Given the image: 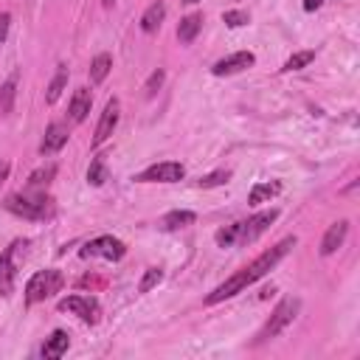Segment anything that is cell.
Returning <instances> with one entry per match:
<instances>
[{
    "label": "cell",
    "instance_id": "6da1fadb",
    "mask_svg": "<svg viewBox=\"0 0 360 360\" xmlns=\"http://www.w3.org/2000/svg\"><path fill=\"white\" fill-rule=\"evenodd\" d=\"M295 248V236H287V239H281L278 245H273L270 250H264V253H259L248 267H242L239 273H233L228 281H222L214 292H208V298H205V304H219V301H225V298H231V295H236V292H242L248 284H253V281H259L262 276H267L290 250Z\"/></svg>",
    "mask_w": 360,
    "mask_h": 360
},
{
    "label": "cell",
    "instance_id": "7a4b0ae2",
    "mask_svg": "<svg viewBox=\"0 0 360 360\" xmlns=\"http://www.w3.org/2000/svg\"><path fill=\"white\" fill-rule=\"evenodd\" d=\"M3 205H6L11 214L25 217V219H48V217H53V211H56L53 200H51L45 191H37V188L8 194Z\"/></svg>",
    "mask_w": 360,
    "mask_h": 360
},
{
    "label": "cell",
    "instance_id": "3957f363",
    "mask_svg": "<svg viewBox=\"0 0 360 360\" xmlns=\"http://www.w3.org/2000/svg\"><path fill=\"white\" fill-rule=\"evenodd\" d=\"M298 309H301V301H298V298H292V295H287L284 301H278V307L270 312L267 323L259 329V335H256V343H264V340H270V338L281 335V332H284V329H287V326L295 321Z\"/></svg>",
    "mask_w": 360,
    "mask_h": 360
},
{
    "label": "cell",
    "instance_id": "277c9868",
    "mask_svg": "<svg viewBox=\"0 0 360 360\" xmlns=\"http://www.w3.org/2000/svg\"><path fill=\"white\" fill-rule=\"evenodd\" d=\"M65 284V276L59 270H37L25 284V304H39L59 292Z\"/></svg>",
    "mask_w": 360,
    "mask_h": 360
},
{
    "label": "cell",
    "instance_id": "5b68a950",
    "mask_svg": "<svg viewBox=\"0 0 360 360\" xmlns=\"http://www.w3.org/2000/svg\"><path fill=\"white\" fill-rule=\"evenodd\" d=\"M124 253H127V245H124L121 239H115V236H96V239H90V242L79 250L82 259L101 256V259H107V262H118Z\"/></svg>",
    "mask_w": 360,
    "mask_h": 360
},
{
    "label": "cell",
    "instance_id": "8992f818",
    "mask_svg": "<svg viewBox=\"0 0 360 360\" xmlns=\"http://www.w3.org/2000/svg\"><path fill=\"white\" fill-rule=\"evenodd\" d=\"M59 309L70 312V315H79L84 323H98V318H101V307L90 295H68V298L59 301Z\"/></svg>",
    "mask_w": 360,
    "mask_h": 360
},
{
    "label": "cell",
    "instance_id": "52a82bcc",
    "mask_svg": "<svg viewBox=\"0 0 360 360\" xmlns=\"http://www.w3.org/2000/svg\"><path fill=\"white\" fill-rule=\"evenodd\" d=\"M183 174H186V169L180 163L163 160V163H155V166L143 169L135 180L138 183H177V180H183Z\"/></svg>",
    "mask_w": 360,
    "mask_h": 360
},
{
    "label": "cell",
    "instance_id": "ba28073f",
    "mask_svg": "<svg viewBox=\"0 0 360 360\" xmlns=\"http://www.w3.org/2000/svg\"><path fill=\"white\" fill-rule=\"evenodd\" d=\"M25 242H11L6 250H3V256H0V295L3 298H8L11 295V290H14V278H17V262H14V256H17V250L22 248Z\"/></svg>",
    "mask_w": 360,
    "mask_h": 360
},
{
    "label": "cell",
    "instance_id": "9c48e42d",
    "mask_svg": "<svg viewBox=\"0 0 360 360\" xmlns=\"http://www.w3.org/2000/svg\"><path fill=\"white\" fill-rule=\"evenodd\" d=\"M276 217H278V211L270 208V211H259V214H253L248 222H242L239 245H248V242H253L259 233H264V231L270 228V222H276Z\"/></svg>",
    "mask_w": 360,
    "mask_h": 360
},
{
    "label": "cell",
    "instance_id": "30bf717a",
    "mask_svg": "<svg viewBox=\"0 0 360 360\" xmlns=\"http://www.w3.org/2000/svg\"><path fill=\"white\" fill-rule=\"evenodd\" d=\"M118 115H121V104H118V98H110L107 107H104V112H101V118H98V124H96L93 146H101V143L112 135V129H115V124H118Z\"/></svg>",
    "mask_w": 360,
    "mask_h": 360
},
{
    "label": "cell",
    "instance_id": "8fae6325",
    "mask_svg": "<svg viewBox=\"0 0 360 360\" xmlns=\"http://www.w3.org/2000/svg\"><path fill=\"white\" fill-rule=\"evenodd\" d=\"M253 62H256V56H253L250 51H236V53H231V56L214 62V65H211V73H214V76H233V73L250 68Z\"/></svg>",
    "mask_w": 360,
    "mask_h": 360
},
{
    "label": "cell",
    "instance_id": "7c38bea8",
    "mask_svg": "<svg viewBox=\"0 0 360 360\" xmlns=\"http://www.w3.org/2000/svg\"><path fill=\"white\" fill-rule=\"evenodd\" d=\"M68 138H70L68 124L53 121V124H48V129H45V138H42V143H39V152H42V155H53V152H59V149L68 143Z\"/></svg>",
    "mask_w": 360,
    "mask_h": 360
},
{
    "label": "cell",
    "instance_id": "4fadbf2b",
    "mask_svg": "<svg viewBox=\"0 0 360 360\" xmlns=\"http://www.w3.org/2000/svg\"><path fill=\"white\" fill-rule=\"evenodd\" d=\"M90 104H93V93L87 87H76L73 96H70V104H68V112H70V121L73 124H82L90 112Z\"/></svg>",
    "mask_w": 360,
    "mask_h": 360
},
{
    "label": "cell",
    "instance_id": "5bb4252c",
    "mask_svg": "<svg viewBox=\"0 0 360 360\" xmlns=\"http://www.w3.org/2000/svg\"><path fill=\"white\" fill-rule=\"evenodd\" d=\"M346 233H349V222L346 219H338L335 225H329V231L323 233V242H321V256H332L343 245Z\"/></svg>",
    "mask_w": 360,
    "mask_h": 360
},
{
    "label": "cell",
    "instance_id": "9a60e30c",
    "mask_svg": "<svg viewBox=\"0 0 360 360\" xmlns=\"http://www.w3.org/2000/svg\"><path fill=\"white\" fill-rule=\"evenodd\" d=\"M68 346H70L68 332H65V329H53V332H51V338H48V340H45V346H42V357L56 360V357H62V354L68 352Z\"/></svg>",
    "mask_w": 360,
    "mask_h": 360
},
{
    "label": "cell",
    "instance_id": "2e32d148",
    "mask_svg": "<svg viewBox=\"0 0 360 360\" xmlns=\"http://www.w3.org/2000/svg\"><path fill=\"white\" fill-rule=\"evenodd\" d=\"M163 17H166V6L160 3V0H155L143 14H141V31H146V34H155L158 28H160V22H163Z\"/></svg>",
    "mask_w": 360,
    "mask_h": 360
},
{
    "label": "cell",
    "instance_id": "e0dca14e",
    "mask_svg": "<svg viewBox=\"0 0 360 360\" xmlns=\"http://www.w3.org/2000/svg\"><path fill=\"white\" fill-rule=\"evenodd\" d=\"M200 28H202V14H188V17H183L180 25H177V39H180L183 45H188V42H194V37L200 34Z\"/></svg>",
    "mask_w": 360,
    "mask_h": 360
},
{
    "label": "cell",
    "instance_id": "ac0fdd59",
    "mask_svg": "<svg viewBox=\"0 0 360 360\" xmlns=\"http://www.w3.org/2000/svg\"><path fill=\"white\" fill-rule=\"evenodd\" d=\"M281 191V183L278 180H267V183H256L248 194V202L250 205H259V202H267L270 197H276Z\"/></svg>",
    "mask_w": 360,
    "mask_h": 360
},
{
    "label": "cell",
    "instance_id": "d6986e66",
    "mask_svg": "<svg viewBox=\"0 0 360 360\" xmlns=\"http://www.w3.org/2000/svg\"><path fill=\"white\" fill-rule=\"evenodd\" d=\"M110 68H112V56L110 53H96L93 62H90V82L93 84H101L107 79Z\"/></svg>",
    "mask_w": 360,
    "mask_h": 360
},
{
    "label": "cell",
    "instance_id": "ffe728a7",
    "mask_svg": "<svg viewBox=\"0 0 360 360\" xmlns=\"http://www.w3.org/2000/svg\"><path fill=\"white\" fill-rule=\"evenodd\" d=\"M194 219H197L194 211H169V214L160 219V228H163V231H177V228L191 225Z\"/></svg>",
    "mask_w": 360,
    "mask_h": 360
},
{
    "label": "cell",
    "instance_id": "44dd1931",
    "mask_svg": "<svg viewBox=\"0 0 360 360\" xmlns=\"http://www.w3.org/2000/svg\"><path fill=\"white\" fill-rule=\"evenodd\" d=\"M65 84H68V68L65 65H59V70H56V76L51 79V84H48V93H45V101L48 104H53L59 96H62V90H65Z\"/></svg>",
    "mask_w": 360,
    "mask_h": 360
},
{
    "label": "cell",
    "instance_id": "7402d4cb",
    "mask_svg": "<svg viewBox=\"0 0 360 360\" xmlns=\"http://www.w3.org/2000/svg\"><path fill=\"white\" fill-rule=\"evenodd\" d=\"M14 96H17V76H11V79L0 87V115H8V112H11Z\"/></svg>",
    "mask_w": 360,
    "mask_h": 360
},
{
    "label": "cell",
    "instance_id": "603a6c76",
    "mask_svg": "<svg viewBox=\"0 0 360 360\" xmlns=\"http://www.w3.org/2000/svg\"><path fill=\"white\" fill-rule=\"evenodd\" d=\"M239 231H242V222H233V225H225L222 231H217V245L219 248H231V245H239Z\"/></svg>",
    "mask_w": 360,
    "mask_h": 360
},
{
    "label": "cell",
    "instance_id": "cb8c5ba5",
    "mask_svg": "<svg viewBox=\"0 0 360 360\" xmlns=\"http://www.w3.org/2000/svg\"><path fill=\"white\" fill-rule=\"evenodd\" d=\"M53 174H56V166H53V163H48V166H42V169L31 172V177H28V188H42V186H48V183L53 180Z\"/></svg>",
    "mask_w": 360,
    "mask_h": 360
},
{
    "label": "cell",
    "instance_id": "d4e9b609",
    "mask_svg": "<svg viewBox=\"0 0 360 360\" xmlns=\"http://www.w3.org/2000/svg\"><path fill=\"white\" fill-rule=\"evenodd\" d=\"M104 180H107L104 158H93V160H90V169H87V183H90V186H101Z\"/></svg>",
    "mask_w": 360,
    "mask_h": 360
},
{
    "label": "cell",
    "instance_id": "484cf974",
    "mask_svg": "<svg viewBox=\"0 0 360 360\" xmlns=\"http://www.w3.org/2000/svg\"><path fill=\"white\" fill-rule=\"evenodd\" d=\"M312 59H315V51H298V53H292V56L284 62L281 70H287V73H290V70H301V68H307Z\"/></svg>",
    "mask_w": 360,
    "mask_h": 360
},
{
    "label": "cell",
    "instance_id": "4316f807",
    "mask_svg": "<svg viewBox=\"0 0 360 360\" xmlns=\"http://www.w3.org/2000/svg\"><path fill=\"white\" fill-rule=\"evenodd\" d=\"M228 180H231V172H228V169H217V172H211V174L200 177V180H197V186H202V188H214V186H225Z\"/></svg>",
    "mask_w": 360,
    "mask_h": 360
},
{
    "label": "cell",
    "instance_id": "83f0119b",
    "mask_svg": "<svg viewBox=\"0 0 360 360\" xmlns=\"http://www.w3.org/2000/svg\"><path fill=\"white\" fill-rule=\"evenodd\" d=\"M160 278H163V270H160V267H149V270L143 273L141 284H138V292H149L152 287H158V284H160Z\"/></svg>",
    "mask_w": 360,
    "mask_h": 360
},
{
    "label": "cell",
    "instance_id": "f1b7e54d",
    "mask_svg": "<svg viewBox=\"0 0 360 360\" xmlns=\"http://www.w3.org/2000/svg\"><path fill=\"white\" fill-rule=\"evenodd\" d=\"M222 20H225V25H231V28H239V25H245L248 22V11H225L222 14Z\"/></svg>",
    "mask_w": 360,
    "mask_h": 360
},
{
    "label": "cell",
    "instance_id": "f546056e",
    "mask_svg": "<svg viewBox=\"0 0 360 360\" xmlns=\"http://www.w3.org/2000/svg\"><path fill=\"white\" fill-rule=\"evenodd\" d=\"M160 84H163V70L158 68V70H155V73L149 76V82H146V87H143V90H146V96H155V93L160 90Z\"/></svg>",
    "mask_w": 360,
    "mask_h": 360
},
{
    "label": "cell",
    "instance_id": "4dcf8cb0",
    "mask_svg": "<svg viewBox=\"0 0 360 360\" xmlns=\"http://www.w3.org/2000/svg\"><path fill=\"white\" fill-rule=\"evenodd\" d=\"M8 25H11V14H0V48L6 42V37H8Z\"/></svg>",
    "mask_w": 360,
    "mask_h": 360
},
{
    "label": "cell",
    "instance_id": "1f68e13d",
    "mask_svg": "<svg viewBox=\"0 0 360 360\" xmlns=\"http://www.w3.org/2000/svg\"><path fill=\"white\" fill-rule=\"evenodd\" d=\"M8 169H11V166H8V160H6V158H0V183L8 177Z\"/></svg>",
    "mask_w": 360,
    "mask_h": 360
},
{
    "label": "cell",
    "instance_id": "d6a6232c",
    "mask_svg": "<svg viewBox=\"0 0 360 360\" xmlns=\"http://www.w3.org/2000/svg\"><path fill=\"white\" fill-rule=\"evenodd\" d=\"M321 6V0H304V8L307 11H312V8H318Z\"/></svg>",
    "mask_w": 360,
    "mask_h": 360
},
{
    "label": "cell",
    "instance_id": "836d02e7",
    "mask_svg": "<svg viewBox=\"0 0 360 360\" xmlns=\"http://www.w3.org/2000/svg\"><path fill=\"white\" fill-rule=\"evenodd\" d=\"M104 3H107V6H110V3H115V0H104Z\"/></svg>",
    "mask_w": 360,
    "mask_h": 360
},
{
    "label": "cell",
    "instance_id": "e575fe53",
    "mask_svg": "<svg viewBox=\"0 0 360 360\" xmlns=\"http://www.w3.org/2000/svg\"><path fill=\"white\" fill-rule=\"evenodd\" d=\"M183 3H197V0H183Z\"/></svg>",
    "mask_w": 360,
    "mask_h": 360
}]
</instances>
